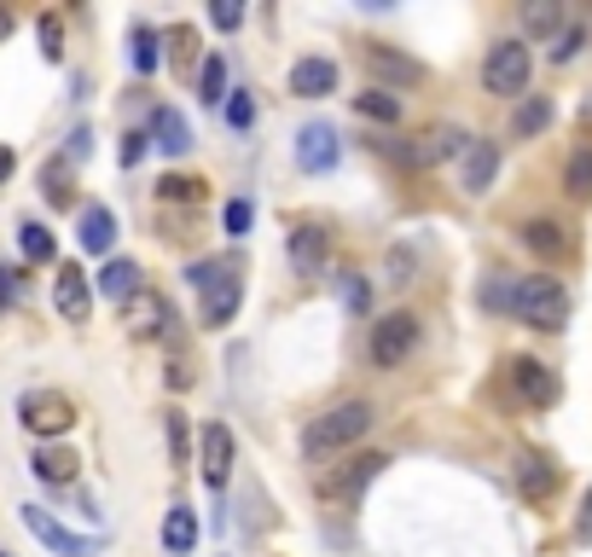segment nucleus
Returning a JSON list of instances; mask_svg holds the SVG:
<instances>
[{
  "label": "nucleus",
  "mask_w": 592,
  "mask_h": 557,
  "mask_svg": "<svg viewBox=\"0 0 592 557\" xmlns=\"http://www.w3.org/2000/svg\"><path fill=\"white\" fill-rule=\"evenodd\" d=\"M378 425V413H371V401H337L331 413H319L308 430H302V453L308 459H326V453H343L354 442H366V430Z\"/></svg>",
  "instance_id": "f257e3e1"
},
{
  "label": "nucleus",
  "mask_w": 592,
  "mask_h": 557,
  "mask_svg": "<svg viewBox=\"0 0 592 557\" xmlns=\"http://www.w3.org/2000/svg\"><path fill=\"white\" fill-rule=\"evenodd\" d=\"M512 314L522 319V326H534V331H557L569 319V291H564V279H552V274H522L512 284Z\"/></svg>",
  "instance_id": "f03ea898"
},
{
  "label": "nucleus",
  "mask_w": 592,
  "mask_h": 557,
  "mask_svg": "<svg viewBox=\"0 0 592 557\" xmlns=\"http://www.w3.org/2000/svg\"><path fill=\"white\" fill-rule=\"evenodd\" d=\"M529 71H534L529 47H522V41H494V47H488V59H482V93L522 99V88H529Z\"/></svg>",
  "instance_id": "7ed1b4c3"
},
{
  "label": "nucleus",
  "mask_w": 592,
  "mask_h": 557,
  "mask_svg": "<svg viewBox=\"0 0 592 557\" xmlns=\"http://www.w3.org/2000/svg\"><path fill=\"white\" fill-rule=\"evenodd\" d=\"M24 529L36 534L53 557H99V552H105V540H99V534H76V529H64V522L47 511V505H24Z\"/></svg>",
  "instance_id": "20e7f679"
},
{
  "label": "nucleus",
  "mask_w": 592,
  "mask_h": 557,
  "mask_svg": "<svg viewBox=\"0 0 592 557\" xmlns=\"http://www.w3.org/2000/svg\"><path fill=\"white\" fill-rule=\"evenodd\" d=\"M18 425L29 430V435H64L76 425V401L71 395H59V390H29L24 401H18Z\"/></svg>",
  "instance_id": "39448f33"
},
{
  "label": "nucleus",
  "mask_w": 592,
  "mask_h": 557,
  "mask_svg": "<svg viewBox=\"0 0 592 557\" xmlns=\"http://www.w3.org/2000/svg\"><path fill=\"white\" fill-rule=\"evenodd\" d=\"M383 465H389L383 453H354V459L331 465V470H319L314 494H319V499H354V494H366V488L378 482V470H383Z\"/></svg>",
  "instance_id": "423d86ee"
},
{
  "label": "nucleus",
  "mask_w": 592,
  "mask_h": 557,
  "mask_svg": "<svg viewBox=\"0 0 592 557\" xmlns=\"http://www.w3.org/2000/svg\"><path fill=\"white\" fill-rule=\"evenodd\" d=\"M413 343H418V319L413 314H383L378 326H371V337H366V360L378 371H389V366L407 360Z\"/></svg>",
  "instance_id": "0eeeda50"
},
{
  "label": "nucleus",
  "mask_w": 592,
  "mask_h": 557,
  "mask_svg": "<svg viewBox=\"0 0 592 557\" xmlns=\"http://www.w3.org/2000/svg\"><path fill=\"white\" fill-rule=\"evenodd\" d=\"M337 157H343V140H337L331 123H302L297 128V168L326 175V168H337Z\"/></svg>",
  "instance_id": "6e6552de"
},
{
  "label": "nucleus",
  "mask_w": 592,
  "mask_h": 557,
  "mask_svg": "<svg viewBox=\"0 0 592 557\" xmlns=\"http://www.w3.org/2000/svg\"><path fill=\"white\" fill-rule=\"evenodd\" d=\"M465 145H470V134H459L453 123H430L425 134H413V145H407V163H413V168H436V163L459 157Z\"/></svg>",
  "instance_id": "1a4fd4ad"
},
{
  "label": "nucleus",
  "mask_w": 592,
  "mask_h": 557,
  "mask_svg": "<svg viewBox=\"0 0 592 557\" xmlns=\"http://www.w3.org/2000/svg\"><path fill=\"white\" fill-rule=\"evenodd\" d=\"M500 175V140H482V134H470V145L459 151V186L470 198H482L488 186Z\"/></svg>",
  "instance_id": "9d476101"
},
{
  "label": "nucleus",
  "mask_w": 592,
  "mask_h": 557,
  "mask_svg": "<svg viewBox=\"0 0 592 557\" xmlns=\"http://www.w3.org/2000/svg\"><path fill=\"white\" fill-rule=\"evenodd\" d=\"M53 308L71 319V326H88V314H93V284H88V274H81L76 262L59 267V279H53Z\"/></svg>",
  "instance_id": "9b49d317"
},
{
  "label": "nucleus",
  "mask_w": 592,
  "mask_h": 557,
  "mask_svg": "<svg viewBox=\"0 0 592 557\" xmlns=\"http://www.w3.org/2000/svg\"><path fill=\"white\" fill-rule=\"evenodd\" d=\"M123 326H128V337H140V343H158V337H168V326H175V314H168V302L158 291H140L123 308Z\"/></svg>",
  "instance_id": "f8f14e48"
},
{
  "label": "nucleus",
  "mask_w": 592,
  "mask_h": 557,
  "mask_svg": "<svg viewBox=\"0 0 592 557\" xmlns=\"http://www.w3.org/2000/svg\"><path fill=\"white\" fill-rule=\"evenodd\" d=\"M232 430L227 425H204V442H198V470H204V482L210 488H227L232 477Z\"/></svg>",
  "instance_id": "ddd939ff"
},
{
  "label": "nucleus",
  "mask_w": 592,
  "mask_h": 557,
  "mask_svg": "<svg viewBox=\"0 0 592 557\" xmlns=\"http://www.w3.org/2000/svg\"><path fill=\"white\" fill-rule=\"evenodd\" d=\"M239 302H244V274L239 267H227L222 279L204 291V326L210 331H222V326H232V314H239Z\"/></svg>",
  "instance_id": "4468645a"
},
{
  "label": "nucleus",
  "mask_w": 592,
  "mask_h": 557,
  "mask_svg": "<svg viewBox=\"0 0 592 557\" xmlns=\"http://www.w3.org/2000/svg\"><path fill=\"white\" fill-rule=\"evenodd\" d=\"M361 59H366V71H378L383 81H401V88L425 81V64H418V59H407V53H395L389 41H366V47H361Z\"/></svg>",
  "instance_id": "2eb2a0df"
},
{
  "label": "nucleus",
  "mask_w": 592,
  "mask_h": 557,
  "mask_svg": "<svg viewBox=\"0 0 592 557\" xmlns=\"http://www.w3.org/2000/svg\"><path fill=\"white\" fill-rule=\"evenodd\" d=\"M512 383H517V395L529 401V407H552V401H557V378H552V366L529 360V354H517V360H512Z\"/></svg>",
  "instance_id": "dca6fc26"
},
{
  "label": "nucleus",
  "mask_w": 592,
  "mask_h": 557,
  "mask_svg": "<svg viewBox=\"0 0 592 557\" xmlns=\"http://www.w3.org/2000/svg\"><path fill=\"white\" fill-rule=\"evenodd\" d=\"M151 145H158L163 157H180V151H192V123H186L175 105H158V111H151Z\"/></svg>",
  "instance_id": "f3484780"
},
{
  "label": "nucleus",
  "mask_w": 592,
  "mask_h": 557,
  "mask_svg": "<svg viewBox=\"0 0 592 557\" xmlns=\"http://www.w3.org/2000/svg\"><path fill=\"white\" fill-rule=\"evenodd\" d=\"M140 279H146V274H140V262H128V256H111L105 267H99V296H111V302H123V308H128V302L146 291Z\"/></svg>",
  "instance_id": "a211bd4d"
},
{
  "label": "nucleus",
  "mask_w": 592,
  "mask_h": 557,
  "mask_svg": "<svg viewBox=\"0 0 592 557\" xmlns=\"http://www.w3.org/2000/svg\"><path fill=\"white\" fill-rule=\"evenodd\" d=\"M291 93L297 99H326V93H337V64L331 59H297L291 64Z\"/></svg>",
  "instance_id": "6ab92c4d"
},
{
  "label": "nucleus",
  "mask_w": 592,
  "mask_h": 557,
  "mask_svg": "<svg viewBox=\"0 0 592 557\" xmlns=\"http://www.w3.org/2000/svg\"><path fill=\"white\" fill-rule=\"evenodd\" d=\"M326 256H331L326 227H297V232H291V267H297L302 279H314L319 267H326Z\"/></svg>",
  "instance_id": "aec40b11"
},
{
  "label": "nucleus",
  "mask_w": 592,
  "mask_h": 557,
  "mask_svg": "<svg viewBox=\"0 0 592 557\" xmlns=\"http://www.w3.org/2000/svg\"><path fill=\"white\" fill-rule=\"evenodd\" d=\"M192 546H198V511L180 499V505H168V517H163V552L168 557H186Z\"/></svg>",
  "instance_id": "412c9836"
},
{
  "label": "nucleus",
  "mask_w": 592,
  "mask_h": 557,
  "mask_svg": "<svg viewBox=\"0 0 592 557\" xmlns=\"http://www.w3.org/2000/svg\"><path fill=\"white\" fill-rule=\"evenodd\" d=\"M81 250H88V256H111V244H116V215L105 210V204H88L81 210Z\"/></svg>",
  "instance_id": "4be33fe9"
},
{
  "label": "nucleus",
  "mask_w": 592,
  "mask_h": 557,
  "mask_svg": "<svg viewBox=\"0 0 592 557\" xmlns=\"http://www.w3.org/2000/svg\"><path fill=\"white\" fill-rule=\"evenodd\" d=\"M522 29L529 36H540V41H557L564 36V0H522Z\"/></svg>",
  "instance_id": "5701e85b"
},
{
  "label": "nucleus",
  "mask_w": 592,
  "mask_h": 557,
  "mask_svg": "<svg viewBox=\"0 0 592 557\" xmlns=\"http://www.w3.org/2000/svg\"><path fill=\"white\" fill-rule=\"evenodd\" d=\"M512 470H517V488L529 499H546L552 488H557V470H552V459H540V453H517Z\"/></svg>",
  "instance_id": "b1692460"
},
{
  "label": "nucleus",
  "mask_w": 592,
  "mask_h": 557,
  "mask_svg": "<svg viewBox=\"0 0 592 557\" xmlns=\"http://www.w3.org/2000/svg\"><path fill=\"white\" fill-rule=\"evenodd\" d=\"M76 453L71 447H36V459H29V470L47 482V488H64V482H76Z\"/></svg>",
  "instance_id": "393cba45"
},
{
  "label": "nucleus",
  "mask_w": 592,
  "mask_h": 557,
  "mask_svg": "<svg viewBox=\"0 0 592 557\" xmlns=\"http://www.w3.org/2000/svg\"><path fill=\"white\" fill-rule=\"evenodd\" d=\"M354 111H361L366 123H401V116H407V105H401L395 88H366V93H354Z\"/></svg>",
  "instance_id": "a878e982"
},
{
  "label": "nucleus",
  "mask_w": 592,
  "mask_h": 557,
  "mask_svg": "<svg viewBox=\"0 0 592 557\" xmlns=\"http://www.w3.org/2000/svg\"><path fill=\"white\" fill-rule=\"evenodd\" d=\"M540 128H552V99H546V93L517 99V111H512V134H517V140H534Z\"/></svg>",
  "instance_id": "bb28decb"
},
{
  "label": "nucleus",
  "mask_w": 592,
  "mask_h": 557,
  "mask_svg": "<svg viewBox=\"0 0 592 557\" xmlns=\"http://www.w3.org/2000/svg\"><path fill=\"white\" fill-rule=\"evenodd\" d=\"M522 244L534 250V256H569V227H557V221H529L522 227Z\"/></svg>",
  "instance_id": "cd10ccee"
},
{
  "label": "nucleus",
  "mask_w": 592,
  "mask_h": 557,
  "mask_svg": "<svg viewBox=\"0 0 592 557\" xmlns=\"http://www.w3.org/2000/svg\"><path fill=\"white\" fill-rule=\"evenodd\" d=\"M128 59H134V71H140V76H151V71L163 64V47H158V29H151V24H134Z\"/></svg>",
  "instance_id": "c85d7f7f"
},
{
  "label": "nucleus",
  "mask_w": 592,
  "mask_h": 557,
  "mask_svg": "<svg viewBox=\"0 0 592 557\" xmlns=\"http://www.w3.org/2000/svg\"><path fill=\"white\" fill-rule=\"evenodd\" d=\"M564 192L575 198V204H587L592 198V145H575V157L564 168Z\"/></svg>",
  "instance_id": "c756f323"
},
{
  "label": "nucleus",
  "mask_w": 592,
  "mask_h": 557,
  "mask_svg": "<svg viewBox=\"0 0 592 557\" xmlns=\"http://www.w3.org/2000/svg\"><path fill=\"white\" fill-rule=\"evenodd\" d=\"M222 93H227V59L210 53L204 71H198V99H204V105H222Z\"/></svg>",
  "instance_id": "7c9ffc66"
},
{
  "label": "nucleus",
  "mask_w": 592,
  "mask_h": 557,
  "mask_svg": "<svg viewBox=\"0 0 592 557\" xmlns=\"http://www.w3.org/2000/svg\"><path fill=\"white\" fill-rule=\"evenodd\" d=\"M158 198H163V204H198V198H204V180H198V175H163Z\"/></svg>",
  "instance_id": "2f4dec72"
},
{
  "label": "nucleus",
  "mask_w": 592,
  "mask_h": 557,
  "mask_svg": "<svg viewBox=\"0 0 592 557\" xmlns=\"http://www.w3.org/2000/svg\"><path fill=\"white\" fill-rule=\"evenodd\" d=\"M18 244H24V256H29V262H53V250H59V244H53V232H47L41 221H24V227H18Z\"/></svg>",
  "instance_id": "473e14b6"
},
{
  "label": "nucleus",
  "mask_w": 592,
  "mask_h": 557,
  "mask_svg": "<svg viewBox=\"0 0 592 557\" xmlns=\"http://www.w3.org/2000/svg\"><path fill=\"white\" fill-rule=\"evenodd\" d=\"M250 221H256V204L250 198H227V210H222V227H227V239H244Z\"/></svg>",
  "instance_id": "72a5a7b5"
},
{
  "label": "nucleus",
  "mask_w": 592,
  "mask_h": 557,
  "mask_svg": "<svg viewBox=\"0 0 592 557\" xmlns=\"http://www.w3.org/2000/svg\"><path fill=\"white\" fill-rule=\"evenodd\" d=\"M337 284H343V308H349V314H366V308H371V284H366V274H343Z\"/></svg>",
  "instance_id": "f704fd0d"
},
{
  "label": "nucleus",
  "mask_w": 592,
  "mask_h": 557,
  "mask_svg": "<svg viewBox=\"0 0 592 557\" xmlns=\"http://www.w3.org/2000/svg\"><path fill=\"white\" fill-rule=\"evenodd\" d=\"M581 47H587V24H569L564 36L552 41V64H569V59H581Z\"/></svg>",
  "instance_id": "c9c22d12"
},
{
  "label": "nucleus",
  "mask_w": 592,
  "mask_h": 557,
  "mask_svg": "<svg viewBox=\"0 0 592 557\" xmlns=\"http://www.w3.org/2000/svg\"><path fill=\"white\" fill-rule=\"evenodd\" d=\"M41 53L47 59H64V24H59V12H47V18H41Z\"/></svg>",
  "instance_id": "e433bc0d"
},
{
  "label": "nucleus",
  "mask_w": 592,
  "mask_h": 557,
  "mask_svg": "<svg viewBox=\"0 0 592 557\" xmlns=\"http://www.w3.org/2000/svg\"><path fill=\"white\" fill-rule=\"evenodd\" d=\"M186 447H192V430H186V413H168V453H175V465H186Z\"/></svg>",
  "instance_id": "4c0bfd02"
},
{
  "label": "nucleus",
  "mask_w": 592,
  "mask_h": 557,
  "mask_svg": "<svg viewBox=\"0 0 592 557\" xmlns=\"http://www.w3.org/2000/svg\"><path fill=\"white\" fill-rule=\"evenodd\" d=\"M222 274H227V262H192V267H186V284H192V291H210Z\"/></svg>",
  "instance_id": "58836bf2"
},
{
  "label": "nucleus",
  "mask_w": 592,
  "mask_h": 557,
  "mask_svg": "<svg viewBox=\"0 0 592 557\" xmlns=\"http://www.w3.org/2000/svg\"><path fill=\"white\" fill-rule=\"evenodd\" d=\"M227 123L250 128V123H256V99H250V93H227Z\"/></svg>",
  "instance_id": "ea45409f"
},
{
  "label": "nucleus",
  "mask_w": 592,
  "mask_h": 557,
  "mask_svg": "<svg viewBox=\"0 0 592 557\" xmlns=\"http://www.w3.org/2000/svg\"><path fill=\"white\" fill-rule=\"evenodd\" d=\"M210 24H215V29H239V24H244V7H239V0H215V7H210Z\"/></svg>",
  "instance_id": "a19ab883"
},
{
  "label": "nucleus",
  "mask_w": 592,
  "mask_h": 557,
  "mask_svg": "<svg viewBox=\"0 0 592 557\" xmlns=\"http://www.w3.org/2000/svg\"><path fill=\"white\" fill-rule=\"evenodd\" d=\"M407 274H413V244H395L389 250V284H407Z\"/></svg>",
  "instance_id": "79ce46f5"
},
{
  "label": "nucleus",
  "mask_w": 592,
  "mask_h": 557,
  "mask_svg": "<svg viewBox=\"0 0 592 557\" xmlns=\"http://www.w3.org/2000/svg\"><path fill=\"white\" fill-rule=\"evenodd\" d=\"M146 151H151V128H134L128 140H123V168H134V163L146 157Z\"/></svg>",
  "instance_id": "37998d69"
},
{
  "label": "nucleus",
  "mask_w": 592,
  "mask_h": 557,
  "mask_svg": "<svg viewBox=\"0 0 592 557\" xmlns=\"http://www.w3.org/2000/svg\"><path fill=\"white\" fill-rule=\"evenodd\" d=\"M18 296H24V274L18 267H0V308H12Z\"/></svg>",
  "instance_id": "c03bdc74"
},
{
  "label": "nucleus",
  "mask_w": 592,
  "mask_h": 557,
  "mask_svg": "<svg viewBox=\"0 0 592 557\" xmlns=\"http://www.w3.org/2000/svg\"><path fill=\"white\" fill-rule=\"evenodd\" d=\"M575 540H581V546H592V488L581 494V517H575Z\"/></svg>",
  "instance_id": "a18cd8bd"
},
{
  "label": "nucleus",
  "mask_w": 592,
  "mask_h": 557,
  "mask_svg": "<svg viewBox=\"0 0 592 557\" xmlns=\"http://www.w3.org/2000/svg\"><path fill=\"white\" fill-rule=\"evenodd\" d=\"M47 204H71V186H64V168H47Z\"/></svg>",
  "instance_id": "49530a36"
},
{
  "label": "nucleus",
  "mask_w": 592,
  "mask_h": 557,
  "mask_svg": "<svg viewBox=\"0 0 592 557\" xmlns=\"http://www.w3.org/2000/svg\"><path fill=\"white\" fill-rule=\"evenodd\" d=\"M88 151H93V134L76 128V134H71V157H88Z\"/></svg>",
  "instance_id": "de8ad7c7"
},
{
  "label": "nucleus",
  "mask_w": 592,
  "mask_h": 557,
  "mask_svg": "<svg viewBox=\"0 0 592 557\" xmlns=\"http://www.w3.org/2000/svg\"><path fill=\"white\" fill-rule=\"evenodd\" d=\"M7 175H12V151L0 145V180H7Z\"/></svg>",
  "instance_id": "09e8293b"
},
{
  "label": "nucleus",
  "mask_w": 592,
  "mask_h": 557,
  "mask_svg": "<svg viewBox=\"0 0 592 557\" xmlns=\"http://www.w3.org/2000/svg\"><path fill=\"white\" fill-rule=\"evenodd\" d=\"M7 36H12V12L0 7V41H7Z\"/></svg>",
  "instance_id": "8fccbe9b"
},
{
  "label": "nucleus",
  "mask_w": 592,
  "mask_h": 557,
  "mask_svg": "<svg viewBox=\"0 0 592 557\" xmlns=\"http://www.w3.org/2000/svg\"><path fill=\"white\" fill-rule=\"evenodd\" d=\"M0 557H7V552H0Z\"/></svg>",
  "instance_id": "3c124183"
}]
</instances>
